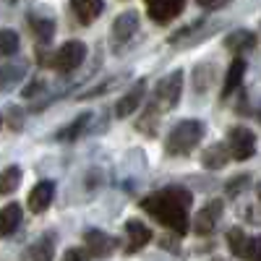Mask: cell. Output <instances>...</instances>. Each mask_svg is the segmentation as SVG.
Here are the masks:
<instances>
[{
	"instance_id": "cell-19",
	"label": "cell",
	"mask_w": 261,
	"mask_h": 261,
	"mask_svg": "<svg viewBox=\"0 0 261 261\" xmlns=\"http://www.w3.org/2000/svg\"><path fill=\"white\" fill-rule=\"evenodd\" d=\"M256 42H258V37L251 32V29H235V32H230L227 37H225V50H230V53H243V50H253L256 47Z\"/></svg>"
},
{
	"instance_id": "cell-29",
	"label": "cell",
	"mask_w": 261,
	"mask_h": 261,
	"mask_svg": "<svg viewBox=\"0 0 261 261\" xmlns=\"http://www.w3.org/2000/svg\"><path fill=\"white\" fill-rule=\"evenodd\" d=\"M24 118H27V113L21 110V107H16V105H11V107H8L6 123H8V128H11V130H21V128H24Z\"/></svg>"
},
{
	"instance_id": "cell-3",
	"label": "cell",
	"mask_w": 261,
	"mask_h": 261,
	"mask_svg": "<svg viewBox=\"0 0 261 261\" xmlns=\"http://www.w3.org/2000/svg\"><path fill=\"white\" fill-rule=\"evenodd\" d=\"M84 60H86V45L81 39L63 42L53 55H45V50H39V63L47 65V68H53V71H60V73L76 71Z\"/></svg>"
},
{
	"instance_id": "cell-16",
	"label": "cell",
	"mask_w": 261,
	"mask_h": 261,
	"mask_svg": "<svg viewBox=\"0 0 261 261\" xmlns=\"http://www.w3.org/2000/svg\"><path fill=\"white\" fill-rule=\"evenodd\" d=\"M243 76H246V60H243V58H235V60L230 63L227 73H225V84H222V92H220V97H222V99H227L232 92L241 89Z\"/></svg>"
},
{
	"instance_id": "cell-1",
	"label": "cell",
	"mask_w": 261,
	"mask_h": 261,
	"mask_svg": "<svg viewBox=\"0 0 261 261\" xmlns=\"http://www.w3.org/2000/svg\"><path fill=\"white\" fill-rule=\"evenodd\" d=\"M193 204V193L183 186H165L154 193L144 196L139 201L141 212H146L149 217L170 230H175L178 235L188 232V212Z\"/></svg>"
},
{
	"instance_id": "cell-4",
	"label": "cell",
	"mask_w": 261,
	"mask_h": 261,
	"mask_svg": "<svg viewBox=\"0 0 261 261\" xmlns=\"http://www.w3.org/2000/svg\"><path fill=\"white\" fill-rule=\"evenodd\" d=\"M139 24H141V18L136 11H125L120 13L115 21H113V29H110V45L115 50V55H123L125 47L134 42V37L139 34Z\"/></svg>"
},
{
	"instance_id": "cell-6",
	"label": "cell",
	"mask_w": 261,
	"mask_h": 261,
	"mask_svg": "<svg viewBox=\"0 0 261 261\" xmlns=\"http://www.w3.org/2000/svg\"><path fill=\"white\" fill-rule=\"evenodd\" d=\"M214 32H217V21L199 18V21H193V24L178 29L175 34H170L167 42L175 47H193V45H199V42H204L206 37H212Z\"/></svg>"
},
{
	"instance_id": "cell-22",
	"label": "cell",
	"mask_w": 261,
	"mask_h": 261,
	"mask_svg": "<svg viewBox=\"0 0 261 261\" xmlns=\"http://www.w3.org/2000/svg\"><path fill=\"white\" fill-rule=\"evenodd\" d=\"M214 63H199L193 68V92L196 94H206L212 89V84H214Z\"/></svg>"
},
{
	"instance_id": "cell-35",
	"label": "cell",
	"mask_w": 261,
	"mask_h": 261,
	"mask_svg": "<svg viewBox=\"0 0 261 261\" xmlns=\"http://www.w3.org/2000/svg\"><path fill=\"white\" fill-rule=\"evenodd\" d=\"M258 201H261V186H258Z\"/></svg>"
},
{
	"instance_id": "cell-30",
	"label": "cell",
	"mask_w": 261,
	"mask_h": 261,
	"mask_svg": "<svg viewBox=\"0 0 261 261\" xmlns=\"http://www.w3.org/2000/svg\"><path fill=\"white\" fill-rule=\"evenodd\" d=\"M45 89H47V81H45V79H32V81L24 86V92H21V94H24L27 99H37Z\"/></svg>"
},
{
	"instance_id": "cell-27",
	"label": "cell",
	"mask_w": 261,
	"mask_h": 261,
	"mask_svg": "<svg viewBox=\"0 0 261 261\" xmlns=\"http://www.w3.org/2000/svg\"><path fill=\"white\" fill-rule=\"evenodd\" d=\"M21 47V39L13 29H0V55H16Z\"/></svg>"
},
{
	"instance_id": "cell-31",
	"label": "cell",
	"mask_w": 261,
	"mask_h": 261,
	"mask_svg": "<svg viewBox=\"0 0 261 261\" xmlns=\"http://www.w3.org/2000/svg\"><path fill=\"white\" fill-rule=\"evenodd\" d=\"M246 261H261V235H253V238H251Z\"/></svg>"
},
{
	"instance_id": "cell-10",
	"label": "cell",
	"mask_w": 261,
	"mask_h": 261,
	"mask_svg": "<svg viewBox=\"0 0 261 261\" xmlns=\"http://www.w3.org/2000/svg\"><path fill=\"white\" fill-rule=\"evenodd\" d=\"M222 199H212L209 204H204L199 212H196V220H193V230L199 232V235H209L214 232L217 222H220V217H222Z\"/></svg>"
},
{
	"instance_id": "cell-9",
	"label": "cell",
	"mask_w": 261,
	"mask_h": 261,
	"mask_svg": "<svg viewBox=\"0 0 261 261\" xmlns=\"http://www.w3.org/2000/svg\"><path fill=\"white\" fill-rule=\"evenodd\" d=\"M144 94H146V79H139L130 89L115 102V118H130L144 102Z\"/></svg>"
},
{
	"instance_id": "cell-15",
	"label": "cell",
	"mask_w": 261,
	"mask_h": 261,
	"mask_svg": "<svg viewBox=\"0 0 261 261\" xmlns=\"http://www.w3.org/2000/svg\"><path fill=\"white\" fill-rule=\"evenodd\" d=\"M125 235H128V246H125V253H134V251H141L149 241H151V230L141 222V220H128L125 222Z\"/></svg>"
},
{
	"instance_id": "cell-32",
	"label": "cell",
	"mask_w": 261,
	"mask_h": 261,
	"mask_svg": "<svg viewBox=\"0 0 261 261\" xmlns=\"http://www.w3.org/2000/svg\"><path fill=\"white\" fill-rule=\"evenodd\" d=\"M63 261H89V253L84 248H68L63 253Z\"/></svg>"
},
{
	"instance_id": "cell-8",
	"label": "cell",
	"mask_w": 261,
	"mask_h": 261,
	"mask_svg": "<svg viewBox=\"0 0 261 261\" xmlns=\"http://www.w3.org/2000/svg\"><path fill=\"white\" fill-rule=\"evenodd\" d=\"M186 8V0H146V16L154 24H170Z\"/></svg>"
},
{
	"instance_id": "cell-20",
	"label": "cell",
	"mask_w": 261,
	"mask_h": 261,
	"mask_svg": "<svg viewBox=\"0 0 261 261\" xmlns=\"http://www.w3.org/2000/svg\"><path fill=\"white\" fill-rule=\"evenodd\" d=\"M55 232H42L37 241L29 246V258L32 261H53L55 256Z\"/></svg>"
},
{
	"instance_id": "cell-13",
	"label": "cell",
	"mask_w": 261,
	"mask_h": 261,
	"mask_svg": "<svg viewBox=\"0 0 261 261\" xmlns=\"http://www.w3.org/2000/svg\"><path fill=\"white\" fill-rule=\"evenodd\" d=\"M105 11V0H71V13L81 27H92Z\"/></svg>"
},
{
	"instance_id": "cell-26",
	"label": "cell",
	"mask_w": 261,
	"mask_h": 261,
	"mask_svg": "<svg viewBox=\"0 0 261 261\" xmlns=\"http://www.w3.org/2000/svg\"><path fill=\"white\" fill-rule=\"evenodd\" d=\"M21 186V167L11 165L6 170H0V196H8Z\"/></svg>"
},
{
	"instance_id": "cell-5",
	"label": "cell",
	"mask_w": 261,
	"mask_h": 261,
	"mask_svg": "<svg viewBox=\"0 0 261 261\" xmlns=\"http://www.w3.org/2000/svg\"><path fill=\"white\" fill-rule=\"evenodd\" d=\"M180 92H183V71L178 68V71L167 73L165 79H160V84L154 86V99L151 102H154L162 113H167L172 107H178Z\"/></svg>"
},
{
	"instance_id": "cell-2",
	"label": "cell",
	"mask_w": 261,
	"mask_h": 261,
	"mask_svg": "<svg viewBox=\"0 0 261 261\" xmlns=\"http://www.w3.org/2000/svg\"><path fill=\"white\" fill-rule=\"evenodd\" d=\"M201 139H204L201 120H180L165 139V154L167 157H188L201 144Z\"/></svg>"
},
{
	"instance_id": "cell-33",
	"label": "cell",
	"mask_w": 261,
	"mask_h": 261,
	"mask_svg": "<svg viewBox=\"0 0 261 261\" xmlns=\"http://www.w3.org/2000/svg\"><path fill=\"white\" fill-rule=\"evenodd\" d=\"M227 3V0H196V6H201V8H222Z\"/></svg>"
},
{
	"instance_id": "cell-23",
	"label": "cell",
	"mask_w": 261,
	"mask_h": 261,
	"mask_svg": "<svg viewBox=\"0 0 261 261\" xmlns=\"http://www.w3.org/2000/svg\"><path fill=\"white\" fill-rule=\"evenodd\" d=\"M225 241H227V248H230V253H232V256L246 258L251 238L243 232V227H230V230H227V235H225Z\"/></svg>"
},
{
	"instance_id": "cell-36",
	"label": "cell",
	"mask_w": 261,
	"mask_h": 261,
	"mask_svg": "<svg viewBox=\"0 0 261 261\" xmlns=\"http://www.w3.org/2000/svg\"><path fill=\"white\" fill-rule=\"evenodd\" d=\"M11 3H16V0H11Z\"/></svg>"
},
{
	"instance_id": "cell-7",
	"label": "cell",
	"mask_w": 261,
	"mask_h": 261,
	"mask_svg": "<svg viewBox=\"0 0 261 261\" xmlns=\"http://www.w3.org/2000/svg\"><path fill=\"white\" fill-rule=\"evenodd\" d=\"M227 149H230V154L232 160L238 162H246L256 154V134L251 128L246 125H235L227 130Z\"/></svg>"
},
{
	"instance_id": "cell-28",
	"label": "cell",
	"mask_w": 261,
	"mask_h": 261,
	"mask_svg": "<svg viewBox=\"0 0 261 261\" xmlns=\"http://www.w3.org/2000/svg\"><path fill=\"white\" fill-rule=\"evenodd\" d=\"M251 186V172H243V175H238V178H232L227 186H225V193L227 196H232V199H235V196L238 193H243L246 188Z\"/></svg>"
},
{
	"instance_id": "cell-17",
	"label": "cell",
	"mask_w": 261,
	"mask_h": 261,
	"mask_svg": "<svg viewBox=\"0 0 261 261\" xmlns=\"http://www.w3.org/2000/svg\"><path fill=\"white\" fill-rule=\"evenodd\" d=\"M230 160H232V154H230L227 144H222V141L206 146V149H204V154H201V165H204L206 170H222Z\"/></svg>"
},
{
	"instance_id": "cell-21",
	"label": "cell",
	"mask_w": 261,
	"mask_h": 261,
	"mask_svg": "<svg viewBox=\"0 0 261 261\" xmlns=\"http://www.w3.org/2000/svg\"><path fill=\"white\" fill-rule=\"evenodd\" d=\"M21 220H24V217H21V206H18L16 201L6 204L3 209H0V235H3V238L13 235V232L18 230Z\"/></svg>"
},
{
	"instance_id": "cell-11",
	"label": "cell",
	"mask_w": 261,
	"mask_h": 261,
	"mask_svg": "<svg viewBox=\"0 0 261 261\" xmlns=\"http://www.w3.org/2000/svg\"><path fill=\"white\" fill-rule=\"evenodd\" d=\"M84 243H86V253L92 258H105L115 251V238H110L107 232H102L97 227L84 230Z\"/></svg>"
},
{
	"instance_id": "cell-14",
	"label": "cell",
	"mask_w": 261,
	"mask_h": 261,
	"mask_svg": "<svg viewBox=\"0 0 261 261\" xmlns=\"http://www.w3.org/2000/svg\"><path fill=\"white\" fill-rule=\"evenodd\" d=\"M27 24H29V29H32V34H34L39 47H45V45L53 42V37H55V21H53V16L27 13Z\"/></svg>"
},
{
	"instance_id": "cell-24",
	"label": "cell",
	"mask_w": 261,
	"mask_h": 261,
	"mask_svg": "<svg viewBox=\"0 0 261 261\" xmlns=\"http://www.w3.org/2000/svg\"><path fill=\"white\" fill-rule=\"evenodd\" d=\"M24 76H27V65L24 63H16V65H6V68H0V92L13 89V86Z\"/></svg>"
},
{
	"instance_id": "cell-34",
	"label": "cell",
	"mask_w": 261,
	"mask_h": 261,
	"mask_svg": "<svg viewBox=\"0 0 261 261\" xmlns=\"http://www.w3.org/2000/svg\"><path fill=\"white\" fill-rule=\"evenodd\" d=\"M256 118H258V123H261V107H258V113H256Z\"/></svg>"
},
{
	"instance_id": "cell-18",
	"label": "cell",
	"mask_w": 261,
	"mask_h": 261,
	"mask_svg": "<svg viewBox=\"0 0 261 261\" xmlns=\"http://www.w3.org/2000/svg\"><path fill=\"white\" fill-rule=\"evenodd\" d=\"M92 125V113H81L76 115L68 125H63L58 134H55V141H76L79 136L86 134V128Z\"/></svg>"
},
{
	"instance_id": "cell-12",
	"label": "cell",
	"mask_w": 261,
	"mask_h": 261,
	"mask_svg": "<svg viewBox=\"0 0 261 261\" xmlns=\"http://www.w3.org/2000/svg\"><path fill=\"white\" fill-rule=\"evenodd\" d=\"M53 199H55V183H53V180H39V183L29 191V199H27L29 212H34V214L47 212L50 204H53Z\"/></svg>"
},
{
	"instance_id": "cell-25",
	"label": "cell",
	"mask_w": 261,
	"mask_h": 261,
	"mask_svg": "<svg viewBox=\"0 0 261 261\" xmlns=\"http://www.w3.org/2000/svg\"><path fill=\"white\" fill-rule=\"evenodd\" d=\"M123 81H128V73H118V76H110V79H105L102 84H97V86H92L89 92H81L76 99H94V97H102V94H107L110 89H115V86H120Z\"/></svg>"
}]
</instances>
